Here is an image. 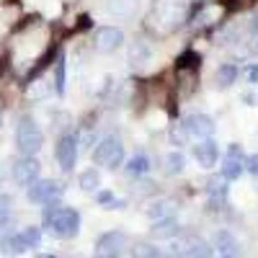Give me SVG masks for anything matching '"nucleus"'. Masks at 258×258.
Here are the masks:
<instances>
[{
	"label": "nucleus",
	"mask_w": 258,
	"mask_h": 258,
	"mask_svg": "<svg viewBox=\"0 0 258 258\" xmlns=\"http://www.w3.org/2000/svg\"><path fill=\"white\" fill-rule=\"evenodd\" d=\"M114 258H121V255H114Z\"/></svg>",
	"instance_id": "obj_32"
},
{
	"label": "nucleus",
	"mask_w": 258,
	"mask_h": 258,
	"mask_svg": "<svg viewBox=\"0 0 258 258\" xmlns=\"http://www.w3.org/2000/svg\"><path fill=\"white\" fill-rule=\"evenodd\" d=\"M124 168H126L129 176H137V178H140V176H145L147 170H150V158H147L145 153H137V155H132V158L126 160Z\"/></svg>",
	"instance_id": "obj_17"
},
{
	"label": "nucleus",
	"mask_w": 258,
	"mask_h": 258,
	"mask_svg": "<svg viewBox=\"0 0 258 258\" xmlns=\"http://www.w3.org/2000/svg\"><path fill=\"white\" fill-rule=\"evenodd\" d=\"M129 250H132V258H170L163 253V248H158L153 243H135Z\"/></svg>",
	"instance_id": "obj_18"
},
{
	"label": "nucleus",
	"mask_w": 258,
	"mask_h": 258,
	"mask_svg": "<svg viewBox=\"0 0 258 258\" xmlns=\"http://www.w3.org/2000/svg\"><path fill=\"white\" fill-rule=\"evenodd\" d=\"M54 158H57V163H59V168L64 170V173H70V170L75 168V163H78V137H75L73 132L62 135V137L57 140V145H54Z\"/></svg>",
	"instance_id": "obj_6"
},
{
	"label": "nucleus",
	"mask_w": 258,
	"mask_h": 258,
	"mask_svg": "<svg viewBox=\"0 0 258 258\" xmlns=\"http://www.w3.org/2000/svg\"><path fill=\"white\" fill-rule=\"evenodd\" d=\"M173 214H176V202H173V199H160V202H155V204L147 207V217L153 220V222H158V220H170Z\"/></svg>",
	"instance_id": "obj_14"
},
{
	"label": "nucleus",
	"mask_w": 258,
	"mask_h": 258,
	"mask_svg": "<svg viewBox=\"0 0 258 258\" xmlns=\"http://www.w3.org/2000/svg\"><path fill=\"white\" fill-rule=\"evenodd\" d=\"M41 227L49 230L54 238L59 240H70L80 232V214L78 209L62 207L59 202L44 204V217H41Z\"/></svg>",
	"instance_id": "obj_1"
},
{
	"label": "nucleus",
	"mask_w": 258,
	"mask_h": 258,
	"mask_svg": "<svg viewBox=\"0 0 258 258\" xmlns=\"http://www.w3.org/2000/svg\"><path fill=\"white\" fill-rule=\"evenodd\" d=\"M39 170H41V165H39V160H36L34 155H21V158L13 163L11 176H13L16 186H24V188H29V186L39 178Z\"/></svg>",
	"instance_id": "obj_7"
},
{
	"label": "nucleus",
	"mask_w": 258,
	"mask_h": 258,
	"mask_svg": "<svg viewBox=\"0 0 258 258\" xmlns=\"http://www.w3.org/2000/svg\"><path fill=\"white\" fill-rule=\"evenodd\" d=\"M214 250H220V255L238 258V240H235V235L227 230H217L214 232Z\"/></svg>",
	"instance_id": "obj_13"
},
{
	"label": "nucleus",
	"mask_w": 258,
	"mask_h": 258,
	"mask_svg": "<svg viewBox=\"0 0 258 258\" xmlns=\"http://www.w3.org/2000/svg\"><path fill=\"white\" fill-rule=\"evenodd\" d=\"M36 258H57V255H54V253H39Z\"/></svg>",
	"instance_id": "obj_29"
},
{
	"label": "nucleus",
	"mask_w": 258,
	"mask_h": 258,
	"mask_svg": "<svg viewBox=\"0 0 258 258\" xmlns=\"http://www.w3.org/2000/svg\"><path fill=\"white\" fill-rule=\"evenodd\" d=\"M0 126H3V116H0Z\"/></svg>",
	"instance_id": "obj_31"
},
{
	"label": "nucleus",
	"mask_w": 258,
	"mask_h": 258,
	"mask_svg": "<svg viewBox=\"0 0 258 258\" xmlns=\"http://www.w3.org/2000/svg\"><path fill=\"white\" fill-rule=\"evenodd\" d=\"M78 186L83 191H88V194H96L98 186H101V176H98V170L96 168H88V170H83V173L78 176Z\"/></svg>",
	"instance_id": "obj_19"
},
{
	"label": "nucleus",
	"mask_w": 258,
	"mask_h": 258,
	"mask_svg": "<svg viewBox=\"0 0 258 258\" xmlns=\"http://www.w3.org/2000/svg\"><path fill=\"white\" fill-rule=\"evenodd\" d=\"M209 204L214 207V209H220V207H225L227 204V181L222 178H212L209 181Z\"/></svg>",
	"instance_id": "obj_15"
},
{
	"label": "nucleus",
	"mask_w": 258,
	"mask_h": 258,
	"mask_svg": "<svg viewBox=\"0 0 258 258\" xmlns=\"http://www.w3.org/2000/svg\"><path fill=\"white\" fill-rule=\"evenodd\" d=\"M41 145H44V135L36 124L34 116H21L18 126H16V147L21 155H36Z\"/></svg>",
	"instance_id": "obj_2"
},
{
	"label": "nucleus",
	"mask_w": 258,
	"mask_h": 258,
	"mask_svg": "<svg viewBox=\"0 0 258 258\" xmlns=\"http://www.w3.org/2000/svg\"><path fill=\"white\" fill-rule=\"evenodd\" d=\"M245 75H248V83H258V64H250V68L245 70Z\"/></svg>",
	"instance_id": "obj_28"
},
{
	"label": "nucleus",
	"mask_w": 258,
	"mask_h": 258,
	"mask_svg": "<svg viewBox=\"0 0 258 258\" xmlns=\"http://www.w3.org/2000/svg\"><path fill=\"white\" fill-rule=\"evenodd\" d=\"M129 59H132V64H145L150 59V47L145 41H135L132 49H129Z\"/></svg>",
	"instance_id": "obj_21"
},
{
	"label": "nucleus",
	"mask_w": 258,
	"mask_h": 258,
	"mask_svg": "<svg viewBox=\"0 0 258 258\" xmlns=\"http://www.w3.org/2000/svg\"><path fill=\"white\" fill-rule=\"evenodd\" d=\"M178 232H181V227H178L176 217H170V220H158V222H153V230H150V235H153V238H158V240L176 238Z\"/></svg>",
	"instance_id": "obj_16"
},
{
	"label": "nucleus",
	"mask_w": 258,
	"mask_h": 258,
	"mask_svg": "<svg viewBox=\"0 0 258 258\" xmlns=\"http://www.w3.org/2000/svg\"><path fill=\"white\" fill-rule=\"evenodd\" d=\"M41 243V227H24L21 232L8 235V250L11 253H26L31 248H39Z\"/></svg>",
	"instance_id": "obj_8"
},
{
	"label": "nucleus",
	"mask_w": 258,
	"mask_h": 258,
	"mask_svg": "<svg viewBox=\"0 0 258 258\" xmlns=\"http://www.w3.org/2000/svg\"><path fill=\"white\" fill-rule=\"evenodd\" d=\"M183 126H186L188 137H197V140H209L214 135V121L207 114H191V116H186Z\"/></svg>",
	"instance_id": "obj_11"
},
{
	"label": "nucleus",
	"mask_w": 258,
	"mask_h": 258,
	"mask_svg": "<svg viewBox=\"0 0 258 258\" xmlns=\"http://www.w3.org/2000/svg\"><path fill=\"white\" fill-rule=\"evenodd\" d=\"M165 170L168 173H181L183 170V155L181 153H168L165 155Z\"/></svg>",
	"instance_id": "obj_25"
},
{
	"label": "nucleus",
	"mask_w": 258,
	"mask_h": 258,
	"mask_svg": "<svg viewBox=\"0 0 258 258\" xmlns=\"http://www.w3.org/2000/svg\"><path fill=\"white\" fill-rule=\"evenodd\" d=\"M126 243H129V238H126L124 230H109L96 240V253L93 255L96 258H114L126 248Z\"/></svg>",
	"instance_id": "obj_5"
},
{
	"label": "nucleus",
	"mask_w": 258,
	"mask_h": 258,
	"mask_svg": "<svg viewBox=\"0 0 258 258\" xmlns=\"http://www.w3.org/2000/svg\"><path fill=\"white\" fill-rule=\"evenodd\" d=\"M245 170V160H243V150L238 145H230L227 147V155L222 160V178L232 181V178H240V173Z\"/></svg>",
	"instance_id": "obj_10"
},
{
	"label": "nucleus",
	"mask_w": 258,
	"mask_h": 258,
	"mask_svg": "<svg viewBox=\"0 0 258 258\" xmlns=\"http://www.w3.org/2000/svg\"><path fill=\"white\" fill-rule=\"evenodd\" d=\"M11 207H13V199L8 194H0V232H3L11 222Z\"/></svg>",
	"instance_id": "obj_23"
},
{
	"label": "nucleus",
	"mask_w": 258,
	"mask_h": 258,
	"mask_svg": "<svg viewBox=\"0 0 258 258\" xmlns=\"http://www.w3.org/2000/svg\"><path fill=\"white\" fill-rule=\"evenodd\" d=\"M124 145L119 137L109 135V137H103L96 150H93V163L96 165H103V168H109V170H116L119 165H124Z\"/></svg>",
	"instance_id": "obj_3"
},
{
	"label": "nucleus",
	"mask_w": 258,
	"mask_h": 258,
	"mask_svg": "<svg viewBox=\"0 0 258 258\" xmlns=\"http://www.w3.org/2000/svg\"><path fill=\"white\" fill-rule=\"evenodd\" d=\"M121 41H124V31L116 26H101L96 29V36H93V44L98 52H114L121 47Z\"/></svg>",
	"instance_id": "obj_9"
},
{
	"label": "nucleus",
	"mask_w": 258,
	"mask_h": 258,
	"mask_svg": "<svg viewBox=\"0 0 258 258\" xmlns=\"http://www.w3.org/2000/svg\"><path fill=\"white\" fill-rule=\"evenodd\" d=\"M194 158H197V163L202 165V168H214L217 165V158H220V150H217V145H214L212 140H202L199 145H194Z\"/></svg>",
	"instance_id": "obj_12"
},
{
	"label": "nucleus",
	"mask_w": 258,
	"mask_h": 258,
	"mask_svg": "<svg viewBox=\"0 0 258 258\" xmlns=\"http://www.w3.org/2000/svg\"><path fill=\"white\" fill-rule=\"evenodd\" d=\"M220 258H235V255H220Z\"/></svg>",
	"instance_id": "obj_30"
},
{
	"label": "nucleus",
	"mask_w": 258,
	"mask_h": 258,
	"mask_svg": "<svg viewBox=\"0 0 258 258\" xmlns=\"http://www.w3.org/2000/svg\"><path fill=\"white\" fill-rule=\"evenodd\" d=\"M64 83H68V78H64V54H59L54 62V91L59 96L64 93Z\"/></svg>",
	"instance_id": "obj_22"
},
{
	"label": "nucleus",
	"mask_w": 258,
	"mask_h": 258,
	"mask_svg": "<svg viewBox=\"0 0 258 258\" xmlns=\"http://www.w3.org/2000/svg\"><path fill=\"white\" fill-rule=\"evenodd\" d=\"M96 199H98V204H103L106 209H121V204L124 202H119V199H114V194L111 191H96Z\"/></svg>",
	"instance_id": "obj_24"
},
{
	"label": "nucleus",
	"mask_w": 258,
	"mask_h": 258,
	"mask_svg": "<svg viewBox=\"0 0 258 258\" xmlns=\"http://www.w3.org/2000/svg\"><path fill=\"white\" fill-rule=\"evenodd\" d=\"M186 137H188V132H186V126H183V124H178V126L170 129V142H173V145H183Z\"/></svg>",
	"instance_id": "obj_26"
},
{
	"label": "nucleus",
	"mask_w": 258,
	"mask_h": 258,
	"mask_svg": "<svg viewBox=\"0 0 258 258\" xmlns=\"http://www.w3.org/2000/svg\"><path fill=\"white\" fill-rule=\"evenodd\" d=\"M235 80H238V68H235V64H220L217 68V85L220 88H230Z\"/></svg>",
	"instance_id": "obj_20"
},
{
	"label": "nucleus",
	"mask_w": 258,
	"mask_h": 258,
	"mask_svg": "<svg viewBox=\"0 0 258 258\" xmlns=\"http://www.w3.org/2000/svg\"><path fill=\"white\" fill-rule=\"evenodd\" d=\"M26 197L29 202L34 204H52V202H59L62 197V186L52 178H36L29 188H26Z\"/></svg>",
	"instance_id": "obj_4"
},
{
	"label": "nucleus",
	"mask_w": 258,
	"mask_h": 258,
	"mask_svg": "<svg viewBox=\"0 0 258 258\" xmlns=\"http://www.w3.org/2000/svg\"><path fill=\"white\" fill-rule=\"evenodd\" d=\"M245 170H248V173H253V176H258V153L245 160Z\"/></svg>",
	"instance_id": "obj_27"
}]
</instances>
